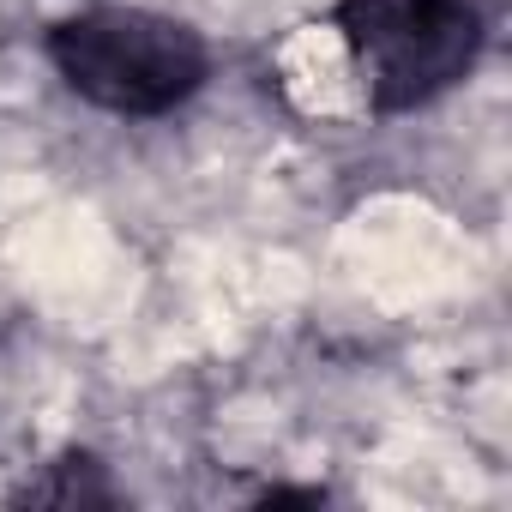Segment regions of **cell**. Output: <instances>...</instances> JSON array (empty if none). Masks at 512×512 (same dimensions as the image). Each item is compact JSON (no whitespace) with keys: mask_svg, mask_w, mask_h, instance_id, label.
I'll list each match as a JSON object with an SVG mask.
<instances>
[{"mask_svg":"<svg viewBox=\"0 0 512 512\" xmlns=\"http://www.w3.org/2000/svg\"><path fill=\"white\" fill-rule=\"evenodd\" d=\"M49 55L61 79L109 115H163L205 79V43L181 19L139 7H91L55 25Z\"/></svg>","mask_w":512,"mask_h":512,"instance_id":"6da1fadb","label":"cell"},{"mask_svg":"<svg viewBox=\"0 0 512 512\" xmlns=\"http://www.w3.org/2000/svg\"><path fill=\"white\" fill-rule=\"evenodd\" d=\"M338 25L380 109H416L440 97L452 79H464L482 43L470 0H344Z\"/></svg>","mask_w":512,"mask_h":512,"instance_id":"7a4b0ae2","label":"cell"},{"mask_svg":"<svg viewBox=\"0 0 512 512\" xmlns=\"http://www.w3.org/2000/svg\"><path fill=\"white\" fill-rule=\"evenodd\" d=\"M25 500H55V506H73V500H115L109 482L97 476L91 458H61L55 464V482H31Z\"/></svg>","mask_w":512,"mask_h":512,"instance_id":"3957f363","label":"cell"}]
</instances>
